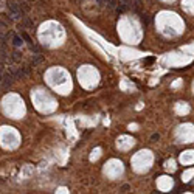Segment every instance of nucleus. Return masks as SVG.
<instances>
[{
    "mask_svg": "<svg viewBox=\"0 0 194 194\" xmlns=\"http://www.w3.org/2000/svg\"><path fill=\"white\" fill-rule=\"evenodd\" d=\"M151 138H152V140H158V138H160V135H158V134H154V135L151 137Z\"/></svg>",
    "mask_w": 194,
    "mask_h": 194,
    "instance_id": "11",
    "label": "nucleus"
},
{
    "mask_svg": "<svg viewBox=\"0 0 194 194\" xmlns=\"http://www.w3.org/2000/svg\"><path fill=\"white\" fill-rule=\"evenodd\" d=\"M14 67H9L8 68V72L6 73H3V76H2V89L3 90H8L9 87H11V84L14 82V79H16V76H14Z\"/></svg>",
    "mask_w": 194,
    "mask_h": 194,
    "instance_id": "1",
    "label": "nucleus"
},
{
    "mask_svg": "<svg viewBox=\"0 0 194 194\" xmlns=\"http://www.w3.org/2000/svg\"><path fill=\"white\" fill-rule=\"evenodd\" d=\"M129 191V185H123L121 186V193H127Z\"/></svg>",
    "mask_w": 194,
    "mask_h": 194,
    "instance_id": "9",
    "label": "nucleus"
},
{
    "mask_svg": "<svg viewBox=\"0 0 194 194\" xmlns=\"http://www.w3.org/2000/svg\"><path fill=\"white\" fill-rule=\"evenodd\" d=\"M25 25L26 26H33V22H31L30 19H25Z\"/></svg>",
    "mask_w": 194,
    "mask_h": 194,
    "instance_id": "10",
    "label": "nucleus"
},
{
    "mask_svg": "<svg viewBox=\"0 0 194 194\" xmlns=\"http://www.w3.org/2000/svg\"><path fill=\"white\" fill-rule=\"evenodd\" d=\"M30 48H31V51L34 53V55H37V53H41V48L37 47L36 44H33V45H30Z\"/></svg>",
    "mask_w": 194,
    "mask_h": 194,
    "instance_id": "7",
    "label": "nucleus"
},
{
    "mask_svg": "<svg viewBox=\"0 0 194 194\" xmlns=\"http://www.w3.org/2000/svg\"><path fill=\"white\" fill-rule=\"evenodd\" d=\"M44 61V56L41 55V53H37V55H34V58H33V61H31V64H33V67L34 65H37L39 62H42Z\"/></svg>",
    "mask_w": 194,
    "mask_h": 194,
    "instance_id": "3",
    "label": "nucleus"
},
{
    "mask_svg": "<svg viewBox=\"0 0 194 194\" xmlns=\"http://www.w3.org/2000/svg\"><path fill=\"white\" fill-rule=\"evenodd\" d=\"M13 44H14L16 47H20V45L23 44V37H22V36H20V37H19V36H14V37H13Z\"/></svg>",
    "mask_w": 194,
    "mask_h": 194,
    "instance_id": "4",
    "label": "nucleus"
},
{
    "mask_svg": "<svg viewBox=\"0 0 194 194\" xmlns=\"http://www.w3.org/2000/svg\"><path fill=\"white\" fill-rule=\"evenodd\" d=\"M155 61V58H148V59H144V64H152Z\"/></svg>",
    "mask_w": 194,
    "mask_h": 194,
    "instance_id": "8",
    "label": "nucleus"
},
{
    "mask_svg": "<svg viewBox=\"0 0 194 194\" xmlns=\"http://www.w3.org/2000/svg\"><path fill=\"white\" fill-rule=\"evenodd\" d=\"M6 6H8L9 16H11L13 19H20V17H23V9L20 8V5L14 3V2H9Z\"/></svg>",
    "mask_w": 194,
    "mask_h": 194,
    "instance_id": "2",
    "label": "nucleus"
},
{
    "mask_svg": "<svg viewBox=\"0 0 194 194\" xmlns=\"http://www.w3.org/2000/svg\"><path fill=\"white\" fill-rule=\"evenodd\" d=\"M11 59H13V62H19L20 59H22V53H20V51H14Z\"/></svg>",
    "mask_w": 194,
    "mask_h": 194,
    "instance_id": "5",
    "label": "nucleus"
},
{
    "mask_svg": "<svg viewBox=\"0 0 194 194\" xmlns=\"http://www.w3.org/2000/svg\"><path fill=\"white\" fill-rule=\"evenodd\" d=\"M0 28H5V23H2V22H0Z\"/></svg>",
    "mask_w": 194,
    "mask_h": 194,
    "instance_id": "12",
    "label": "nucleus"
},
{
    "mask_svg": "<svg viewBox=\"0 0 194 194\" xmlns=\"http://www.w3.org/2000/svg\"><path fill=\"white\" fill-rule=\"evenodd\" d=\"M22 37H23V41H25V42H28L30 45H33V44H34V42L31 41V37H30L28 34H26V33H22Z\"/></svg>",
    "mask_w": 194,
    "mask_h": 194,
    "instance_id": "6",
    "label": "nucleus"
},
{
    "mask_svg": "<svg viewBox=\"0 0 194 194\" xmlns=\"http://www.w3.org/2000/svg\"><path fill=\"white\" fill-rule=\"evenodd\" d=\"M30 2H31V0H30Z\"/></svg>",
    "mask_w": 194,
    "mask_h": 194,
    "instance_id": "13",
    "label": "nucleus"
}]
</instances>
